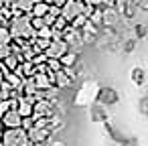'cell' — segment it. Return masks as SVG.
<instances>
[{
    "instance_id": "d4e9b609",
    "label": "cell",
    "mask_w": 148,
    "mask_h": 146,
    "mask_svg": "<svg viewBox=\"0 0 148 146\" xmlns=\"http://www.w3.org/2000/svg\"><path fill=\"white\" fill-rule=\"evenodd\" d=\"M31 146H47L45 142H35V144H31Z\"/></svg>"
},
{
    "instance_id": "277c9868",
    "label": "cell",
    "mask_w": 148,
    "mask_h": 146,
    "mask_svg": "<svg viewBox=\"0 0 148 146\" xmlns=\"http://www.w3.org/2000/svg\"><path fill=\"white\" fill-rule=\"evenodd\" d=\"M83 10V2L79 0H67V2L61 6V19H65L67 23H73Z\"/></svg>"
},
{
    "instance_id": "7402d4cb",
    "label": "cell",
    "mask_w": 148,
    "mask_h": 146,
    "mask_svg": "<svg viewBox=\"0 0 148 146\" xmlns=\"http://www.w3.org/2000/svg\"><path fill=\"white\" fill-rule=\"evenodd\" d=\"M83 2H85L87 6H99V4H101V0H83Z\"/></svg>"
},
{
    "instance_id": "9c48e42d",
    "label": "cell",
    "mask_w": 148,
    "mask_h": 146,
    "mask_svg": "<svg viewBox=\"0 0 148 146\" xmlns=\"http://www.w3.org/2000/svg\"><path fill=\"white\" fill-rule=\"evenodd\" d=\"M21 116H18V112L16 110H8L2 118H0V122H2V126L4 128H21Z\"/></svg>"
},
{
    "instance_id": "44dd1931",
    "label": "cell",
    "mask_w": 148,
    "mask_h": 146,
    "mask_svg": "<svg viewBox=\"0 0 148 146\" xmlns=\"http://www.w3.org/2000/svg\"><path fill=\"white\" fill-rule=\"evenodd\" d=\"M122 146H138V138H132V140L128 138V140L122 142Z\"/></svg>"
},
{
    "instance_id": "3957f363",
    "label": "cell",
    "mask_w": 148,
    "mask_h": 146,
    "mask_svg": "<svg viewBox=\"0 0 148 146\" xmlns=\"http://www.w3.org/2000/svg\"><path fill=\"white\" fill-rule=\"evenodd\" d=\"M95 101L97 104H101V106H114V104H118L120 101V93L114 89V87H97V93H95Z\"/></svg>"
},
{
    "instance_id": "4fadbf2b",
    "label": "cell",
    "mask_w": 148,
    "mask_h": 146,
    "mask_svg": "<svg viewBox=\"0 0 148 146\" xmlns=\"http://www.w3.org/2000/svg\"><path fill=\"white\" fill-rule=\"evenodd\" d=\"M45 67H47V71H53V73H57V71L63 69L61 63H59V59H47L45 61Z\"/></svg>"
},
{
    "instance_id": "83f0119b",
    "label": "cell",
    "mask_w": 148,
    "mask_h": 146,
    "mask_svg": "<svg viewBox=\"0 0 148 146\" xmlns=\"http://www.w3.org/2000/svg\"><path fill=\"white\" fill-rule=\"evenodd\" d=\"M12 2H14V0H12Z\"/></svg>"
},
{
    "instance_id": "5b68a950",
    "label": "cell",
    "mask_w": 148,
    "mask_h": 146,
    "mask_svg": "<svg viewBox=\"0 0 148 146\" xmlns=\"http://www.w3.org/2000/svg\"><path fill=\"white\" fill-rule=\"evenodd\" d=\"M67 51H69V45H67L63 39H53V41L49 43V47H47L43 53H45L47 59H61Z\"/></svg>"
},
{
    "instance_id": "8992f818",
    "label": "cell",
    "mask_w": 148,
    "mask_h": 146,
    "mask_svg": "<svg viewBox=\"0 0 148 146\" xmlns=\"http://www.w3.org/2000/svg\"><path fill=\"white\" fill-rule=\"evenodd\" d=\"M55 116V110H53V104L49 99H37L33 104V120L37 118H53Z\"/></svg>"
},
{
    "instance_id": "52a82bcc",
    "label": "cell",
    "mask_w": 148,
    "mask_h": 146,
    "mask_svg": "<svg viewBox=\"0 0 148 146\" xmlns=\"http://www.w3.org/2000/svg\"><path fill=\"white\" fill-rule=\"evenodd\" d=\"M89 120H91L93 124H103V122H108V110H106V106H101V104H97V101L89 104Z\"/></svg>"
},
{
    "instance_id": "5bb4252c",
    "label": "cell",
    "mask_w": 148,
    "mask_h": 146,
    "mask_svg": "<svg viewBox=\"0 0 148 146\" xmlns=\"http://www.w3.org/2000/svg\"><path fill=\"white\" fill-rule=\"evenodd\" d=\"M12 37L8 33V27H0V45H10Z\"/></svg>"
},
{
    "instance_id": "9a60e30c",
    "label": "cell",
    "mask_w": 148,
    "mask_h": 146,
    "mask_svg": "<svg viewBox=\"0 0 148 146\" xmlns=\"http://www.w3.org/2000/svg\"><path fill=\"white\" fill-rule=\"evenodd\" d=\"M37 37H39V39H49V41H51V39H53V29H51V27H43V29L37 31Z\"/></svg>"
},
{
    "instance_id": "cb8c5ba5",
    "label": "cell",
    "mask_w": 148,
    "mask_h": 146,
    "mask_svg": "<svg viewBox=\"0 0 148 146\" xmlns=\"http://www.w3.org/2000/svg\"><path fill=\"white\" fill-rule=\"evenodd\" d=\"M49 146H65V144H63V142H51Z\"/></svg>"
},
{
    "instance_id": "7a4b0ae2",
    "label": "cell",
    "mask_w": 148,
    "mask_h": 146,
    "mask_svg": "<svg viewBox=\"0 0 148 146\" xmlns=\"http://www.w3.org/2000/svg\"><path fill=\"white\" fill-rule=\"evenodd\" d=\"M97 87H99L97 83L85 81V83L79 87V91L75 93V106H89V104H93V101H95Z\"/></svg>"
},
{
    "instance_id": "ba28073f",
    "label": "cell",
    "mask_w": 148,
    "mask_h": 146,
    "mask_svg": "<svg viewBox=\"0 0 148 146\" xmlns=\"http://www.w3.org/2000/svg\"><path fill=\"white\" fill-rule=\"evenodd\" d=\"M49 136H51L49 128H35V126H33V128L27 132V138H29L31 144H35V142H47Z\"/></svg>"
},
{
    "instance_id": "ffe728a7",
    "label": "cell",
    "mask_w": 148,
    "mask_h": 146,
    "mask_svg": "<svg viewBox=\"0 0 148 146\" xmlns=\"http://www.w3.org/2000/svg\"><path fill=\"white\" fill-rule=\"evenodd\" d=\"M134 47H136V39L128 41V43H126V47H124V51H126V53H130V51H134Z\"/></svg>"
},
{
    "instance_id": "8fae6325",
    "label": "cell",
    "mask_w": 148,
    "mask_h": 146,
    "mask_svg": "<svg viewBox=\"0 0 148 146\" xmlns=\"http://www.w3.org/2000/svg\"><path fill=\"white\" fill-rule=\"evenodd\" d=\"M59 63H61V67H63V69H71V67H75V63H77V53L67 51V53L59 59Z\"/></svg>"
},
{
    "instance_id": "e0dca14e",
    "label": "cell",
    "mask_w": 148,
    "mask_h": 146,
    "mask_svg": "<svg viewBox=\"0 0 148 146\" xmlns=\"http://www.w3.org/2000/svg\"><path fill=\"white\" fill-rule=\"evenodd\" d=\"M33 124H35V120H33L31 116H27V118H23V120H21V128H23V130H27V132L33 128Z\"/></svg>"
},
{
    "instance_id": "603a6c76",
    "label": "cell",
    "mask_w": 148,
    "mask_h": 146,
    "mask_svg": "<svg viewBox=\"0 0 148 146\" xmlns=\"http://www.w3.org/2000/svg\"><path fill=\"white\" fill-rule=\"evenodd\" d=\"M65 2H67V0H53V4H55V6H59V8H61Z\"/></svg>"
},
{
    "instance_id": "4316f807",
    "label": "cell",
    "mask_w": 148,
    "mask_h": 146,
    "mask_svg": "<svg viewBox=\"0 0 148 146\" xmlns=\"http://www.w3.org/2000/svg\"><path fill=\"white\" fill-rule=\"evenodd\" d=\"M2 6H4V0H0V8H2Z\"/></svg>"
},
{
    "instance_id": "7c38bea8",
    "label": "cell",
    "mask_w": 148,
    "mask_h": 146,
    "mask_svg": "<svg viewBox=\"0 0 148 146\" xmlns=\"http://www.w3.org/2000/svg\"><path fill=\"white\" fill-rule=\"evenodd\" d=\"M47 10H49V4L41 2V0H37V2L33 4V8H31V16H39V19H43V16L47 14Z\"/></svg>"
},
{
    "instance_id": "30bf717a",
    "label": "cell",
    "mask_w": 148,
    "mask_h": 146,
    "mask_svg": "<svg viewBox=\"0 0 148 146\" xmlns=\"http://www.w3.org/2000/svg\"><path fill=\"white\" fill-rule=\"evenodd\" d=\"M130 77H132V83H136L138 87H142L146 83V71H144V67H134L132 73H130Z\"/></svg>"
},
{
    "instance_id": "ac0fdd59",
    "label": "cell",
    "mask_w": 148,
    "mask_h": 146,
    "mask_svg": "<svg viewBox=\"0 0 148 146\" xmlns=\"http://www.w3.org/2000/svg\"><path fill=\"white\" fill-rule=\"evenodd\" d=\"M10 55V45H0V61Z\"/></svg>"
},
{
    "instance_id": "6da1fadb",
    "label": "cell",
    "mask_w": 148,
    "mask_h": 146,
    "mask_svg": "<svg viewBox=\"0 0 148 146\" xmlns=\"http://www.w3.org/2000/svg\"><path fill=\"white\" fill-rule=\"evenodd\" d=\"M4 146H29V138H27V130L23 128H6L0 136Z\"/></svg>"
},
{
    "instance_id": "d6986e66",
    "label": "cell",
    "mask_w": 148,
    "mask_h": 146,
    "mask_svg": "<svg viewBox=\"0 0 148 146\" xmlns=\"http://www.w3.org/2000/svg\"><path fill=\"white\" fill-rule=\"evenodd\" d=\"M146 37V27L144 25H138L136 27V39H144Z\"/></svg>"
},
{
    "instance_id": "2e32d148",
    "label": "cell",
    "mask_w": 148,
    "mask_h": 146,
    "mask_svg": "<svg viewBox=\"0 0 148 146\" xmlns=\"http://www.w3.org/2000/svg\"><path fill=\"white\" fill-rule=\"evenodd\" d=\"M138 108H140V114H142V116H146V114H148V97H146V95H142V97H140Z\"/></svg>"
},
{
    "instance_id": "484cf974",
    "label": "cell",
    "mask_w": 148,
    "mask_h": 146,
    "mask_svg": "<svg viewBox=\"0 0 148 146\" xmlns=\"http://www.w3.org/2000/svg\"><path fill=\"white\" fill-rule=\"evenodd\" d=\"M2 128H4V126H2V122H0V136H2Z\"/></svg>"
}]
</instances>
